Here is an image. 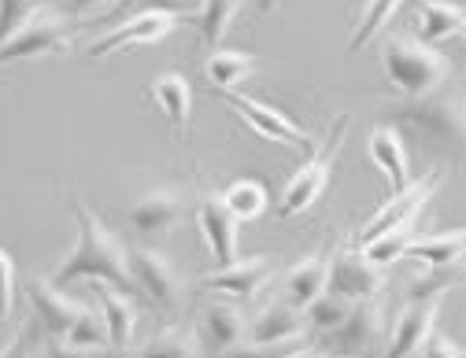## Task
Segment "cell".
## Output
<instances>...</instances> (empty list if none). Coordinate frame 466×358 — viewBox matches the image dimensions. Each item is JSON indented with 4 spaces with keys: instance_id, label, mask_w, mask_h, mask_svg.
<instances>
[{
    "instance_id": "cell-1",
    "label": "cell",
    "mask_w": 466,
    "mask_h": 358,
    "mask_svg": "<svg viewBox=\"0 0 466 358\" xmlns=\"http://www.w3.org/2000/svg\"><path fill=\"white\" fill-rule=\"evenodd\" d=\"M75 218H78V248L64 259V266L52 273L56 288H67L75 281H104L123 295H141L130 273V259L127 248L86 204H75Z\"/></svg>"
},
{
    "instance_id": "cell-2",
    "label": "cell",
    "mask_w": 466,
    "mask_h": 358,
    "mask_svg": "<svg viewBox=\"0 0 466 358\" xmlns=\"http://www.w3.org/2000/svg\"><path fill=\"white\" fill-rule=\"evenodd\" d=\"M381 71L403 96H426L451 78V59L411 34H392L381 45Z\"/></svg>"
},
{
    "instance_id": "cell-3",
    "label": "cell",
    "mask_w": 466,
    "mask_h": 358,
    "mask_svg": "<svg viewBox=\"0 0 466 358\" xmlns=\"http://www.w3.org/2000/svg\"><path fill=\"white\" fill-rule=\"evenodd\" d=\"M348 114H340V123H337V134H329V141L322 144V148H315V155L289 177V185H285V193H281V207H278V214L281 218H297V214H304V211H311L319 200H322V193L329 189V177H333V163H337V155H340V148H344V137H348Z\"/></svg>"
},
{
    "instance_id": "cell-4",
    "label": "cell",
    "mask_w": 466,
    "mask_h": 358,
    "mask_svg": "<svg viewBox=\"0 0 466 358\" xmlns=\"http://www.w3.org/2000/svg\"><path fill=\"white\" fill-rule=\"evenodd\" d=\"M193 12L197 8H145L137 15H130L127 23L119 26H111L104 30L93 45H89V59H107L115 52H123V48H137V45H156L163 37H170L174 30H178L182 23H193Z\"/></svg>"
},
{
    "instance_id": "cell-5",
    "label": "cell",
    "mask_w": 466,
    "mask_h": 358,
    "mask_svg": "<svg viewBox=\"0 0 466 358\" xmlns=\"http://www.w3.org/2000/svg\"><path fill=\"white\" fill-rule=\"evenodd\" d=\"M218 96H222L233 111H238L263 141H274V144H281V148H289V152H315V137H311L304 126H297L285 111H278L274 104H267V100H259V96H248V93H233V89H226V93H218Z\"/></svg>"
},
{
    "instance_id": "cell-6",
    "label": "cell",
    "mask_w": 466,
    "mask_h": 358,
    "mask_svg": "<svg viewBox=\"0 0 466 358\" xmlns=\"http://www.w3.org/2000/svg\"><path fill=\"white\" fill-rule=\"evenodd\" d=\"M127 259H130V273H134V284H137L141 295H148V300L159 311H167V314H174L182 307V300H186V277L178 273V266H174L163 252L134 244L127 252Z\"/></svg>"
},
{
    "instance_id": "cell-7",
    "label": "cell",
    "mask_w": 466,
    "mask_h": 358,
    "mask_svg": "<svg viewBox=\"0 0 466 358\" xmlns=\"http://www.w3.org/2000/svg\"><path fill=\"white\" fill-rule=\"evenodd\" d=\"M392 118H403L419 130H426L430 137L444 141V144H462V100L444 93V89H433L426 96H407L403 104L392 107Z\"/></svg>"
},
{
    "instance_id": "cell-8",
    "label": "cell",
    "mask_w": 466,
    "mask_h": 358,
    "mask_svg": "<svg viewBox=\"0 0 466 358\" xmlns=\"http://www.w3.org/2000/svg\"><path fill=\"white\" fill-rule=\"evenodd\" d=\"M71 48L67 19L60 12H34L8 41H0V67L34 55H60Z\"/></svg>"
},
{
    "instance_id": "cell-9",
    "label": "cell",
    "mask_w": 466,
    "mask_h": 358,
    "mask_svg": "<svg viewBox=\"0 0 466 358\" xmlns=\"http://www.w3.org/2000/svg\"><path fill=\"white\" fill-rule=\"evenodd\" d=\"M451 288L430 292L422 300H407V307L392 318L389 325V343H385V358H415L419 347L430 340V333L437 329V314L444 307V295Z\"/></svg>"
},
{
    "instance_id": "cell-10",
    "label": "cell",
    "mask_w": 466,
    "mask_h": 358,
    "mask_svg": "<svg viewBox=\"0 0 466 358\" xmlns=\"http://www.w3.org/2000/svg\"><path fill=\"white\" fill-rule=\"evenodd\" d=\"M437 189H441V170H433V174L422 177V182H411L407 189L392 193V200L381 204L378 214L363 225V233H360V236H363V244L374 241V236H381V233H389V229H396V225L419 222V214L430 207V200L437 196Z\"/></svg>"
},
{
    "instance_id": "cell-11",
    "label": "cell",
    "mask_w": 466,
    "mask_h": 358,
    "mask_svg": "<svg viewBox=\"0 0 466 358\" xmlns=\"http://www.w3.org/2000/svg\"><path fill=\"white\" fill-rule=\"evenodd\" d=\"M389 277L381 266H374L360 248H344L337 252V259H329V277H326V292H337L344 300H370V295L385 292Z\"/></svg>"
},
{
    "instance_id": "cell-12",
    "label": "cell",
    "mask_w": 466,
    "mask_h": 358,
    "mask_svg": "<svg viewBox=\"0 0 466 358\" xmlns=\"http://www.w3.org/2000/svg\"><path fill=\"white\" fill-rule=\"evenodd\" d=\"M274 270H278V263H274L270 255L233 259V263L218 266L215 273H208V277L200 281V288H208V292H222V295H233V300L248 303V300H256V295L270 284Z\"/></svg>"
},
{
    "instance_id": "cell-13",
    "label": "cell",
    "mask_w": 466,
    "mask_h": 358,
    "mask_svg": "<svg viewBox=\"0 0 466 358\" xmlns=\"http://www.w3.org/2000/svg\"><path fill=\"white\" fill-rule=\"evenodd\" d=\"M26 295H30V307H34V318L37 325L52 336V340H64L71 333V325L82 318L86 303L71 300L64 295V288H56L52 281H30L26 284Z\"/></svg>"
},
{
    "instance_id": "cell-14",
    "label": "cell",
    "mask_w": 466,
    "mask_h": 358,
    "mask_svg": "<svg viewBox=\"0 0 466 358\" xmlns=\"http://www.w3.org/2000/svg\"><path fill=\"white\" fill-rule=\"evenodd\" d=\"M385 333V311L378 303V295H370V300H352V311H348V318L326 333V340L337 347V351H370Z\"/></svg>"
},
{
    "instance_id": "cell-15",
    "label": "cell",
    "mask_w": 466,
    "mask_h": 358,
    "mask_svg": "<svg viewBox=\"0 0 466 358\" xmlns=\"http://www.w3.org/2000/svg\"><path fill=\"white\" fill-rule=\"evenodd\" d=\"M186 214V193L182 189H156L145 193L134 207H130V229L137 236H163Z\"/></svg>"
},
{
    "instance_id": "cell-16",
    "label": "cell",
    "mask_w": 466,
    "mask_h": 358,
    "mask_svg": "<svg viewBox=\"0 0 466 358\" xmlns=\"http://www.w3.org/2000/svg\"><path fill=\"white\" fill-rule=\"evenodd\" d=\"M197 225L200 236L208 241V252L215 255V266H226L238 259V229L241 222L226 211V204L218 196H204L197 207Z\"/></svg>"
},
{
    "instance_id": "cell-17",
    "label": "cell",
    "mask_w": 466,
    "mask_h": 358,
    "mask_svg": "<svg viewBox=\"0 0 466 358\" xmlns=\"http://www.w3.org/2000/svg\"><path fill=\"white\" fill-rule=\"evenodd\" d=\"M248 336V318L241 307H233V303H208L204 314H200V347L204 351H229L233 343H241Z\"/></svg>"
},
{
    "instance_id": "cell-18",
    "label": "cell",
    "mask_w": 466,
    "mask_h": 358,
    "mask_svg": "<svg viewBox=\"0 0 466 358\" xmlns=\"http://www.w3.org/2000/svg\"><path fill=\"white\" fill-rule=\"evenodd\" d=\"M370 159L389 177L392 193L411 185V155H407V144H403L396 126H374L370 130Z\"/></svg>"
},
{
    "instance_id": "cell-19",
    "label": "cell",
    "mask_w": 466,
    "mask_h": 358,
    "mask_svg": "<svg viewBox=\"0 0 466 358\" xmlns=\"http://www.w3.org/2000/svg\"><path fill=\"white\" fill-rule=\"evenodd\" d=\"M304 333H308L304 311L289 307L285 300L267 303V307L248 322V340H256V343H297Z\"/></svg>"
},
{
    "instance_id": "cell-20",
    "label": "cell",
    "mask_w": 466,
    "mask_h": 358,
    "mask_svg": "<svg viewBox=\"0 0 466 358\" xmlns=\"http://www.w3.org/2000/svg\"><path fill=\"white\" fill-rule=\"evenodd\" d=\"M326 277H329V259H326L322 252L300 259L293 270L285 273V281H281V300H285L289 307L304 311V307L315 300V295L326 292Z\"/></svg>"
},
{
    "instance_id": "cell-21",
    "label": "cell",
    "mask_w": 466,
    "mask_h": 358,
    "mask_svg": "<svg viewBox=\"0 0 466 358\" xmlns=\"http://www.w3.org/2000/svg\"><path fill=\"white\" fill-rule=\"evenodd\" d=\"M152 100L163 107V114L170 118V126H174V134L178 137H186L189 134V114H193V85H189V78L186 75H159L152 85Z\"/></svg>"
},
{
    "instance_id": "cell-22",
    "label": "cell",
    "mask_w": 466,
    "mask_h": 358,
    "mask_svg": "<svg viewBox=\"0 0 466 358\" xmlns=\"http://www.w3.org/2000/svg\"><path fill=\"white\" fill-rule=\"evenodd\" d=\"M256 71H259V59L248 52H233V48H211V55L204 59V78L211 82V93L238 89Z\"/></svg>"
},
{
    "instance_id": "cell-23",
    "label": "cell",
    "mask_w": 466,
    "mask_h": 358,
    "mask_svg": "<svg viewBox=\"0 0 466 358\" xmlns=\"http://www.w3.org/2000/svg\"><path fill=\"white\" fill-rule=\"evenodd\" d=\"M466 252V233L462 229H451V233H415L411 244H407V255L411 259H422L430 270H451L459 266Z\"/></svg>"
},
{
    "instance_id": "cell-24",
    "label": "cell",
    "mask_w": 466,
    "mask_h": 358,
    "mask_svg": "<svg viewBox=\"0 0 466 358\" xmlns=\"http://www.w3.org/2000/svg\"><path fill=\"white\" fill-rule=\"evenodd\" d=\"M419 41L426 45H441L448 37H459L466 26V8L462 5H448V0H419Z\"/></svg>"
},
{
    "instance_id": "cell-25",
    "label": "cell",
    "mask_w": 466,
    "mask_h": 358,
    "mask_svg": "<svg viewBox=\"0 0 466 358\" xmlns=\"http://www.w3.org/2000/svg\"><path fill=\"white\" fill-rule=\"evenodd\" d=\"M100 318H104V329H107V340L115 351H127L130 340H134V329H137V311L130 303V295L115 292V288H100Z\"/></svg>"
},
{
    "instance_id": "cell-26",
    "label": "cell",
    "mask_w": 466,
    "mask_h": 358,
    "mask_svg": "<svg viewBox=\"0 0 466 358\" xmlns=\"http://www.w3.org/2000/svg\"><path fill=\"white\" fill-rule=\"evenodd\" d=\"M245 8V0H197V12H193V26L200 34L204 48H218L229 23L238 19V12Z\"/></svg>"
},
{
    "instance_id": "cell-27",
    "label": "cell",
    "mask_w": 466,
    "mask_h": 358,
    "mask_svg": "<svg viewBox=\"0 0 466 358\" xmlns=\"http://www.w3.org/2000/svg\"><path fill=\"white\" fill-rule=\"evenodd\" d=\"M218 200L226 204V211L238 222H256L270 207V193H267L263 182H256V177H241V182H233Z\"/></svg>"
},
{
    "instance_id": "cell-28",
    "label": "cell",
    "mask_w": 466,
    "mask_h": 358,
    "mask_svg": "<svg viewBox=\"0 0 466 358\" xmlns=\"http://www.w3.org/2000/svg\"><path fill=\"white\" fill-rule=\"evenodd\" d=\"M130 358H204V347L186 329H163L152 340H145Z\"/></svg>"
},
{
    "instance_id": "cell-29",
    "label": "cell",
    "mask_w": 466,
    "mask_h": 358,
    "mask_svg": "<svg viewBox=\"0 0 466 358\" xmlns=\"http://www.w3.org/2000/svg\"><path fill=\"white\" fill-rule=\"evenodd\" d=\"M403 0H363V12H360V23H356V34H352V52H363L378 41V34L392 23V15L400 12Z\"/></svg>"
},
{
    "instance_id": "cell-30",
    "label": "cell",
    "mask_w": 466,
    "mask_h": 358,
    "mask_svg": "<svg viewBox=\"0 0 466 358\" xmlns=\"http://www.w3.org/2000/svg\"><path fill=\"white\" fill-rule=\"evenodd\" d=\"M415 233H419V229H415V222L396 225V229H389V233L374 236V241H367L360 252H363L374 266L389 270V266H396L400 259H407V244H411V236H415Z\"/></svg>"
},
{
    "instance_id": "cell-31",
    "label": "cell",
    "mask_w": 466,
    "mask_h": 358,
    "mask_svg": "<svg viewBox=\"0 0 466 358\" xmlns=\"http://www.w3.org/2000/svg\"><path fill=\"white\" fill-rule=\"evenodd\" d=\"M348 311H352V300H344L337 292H322L304 307V325L315 333H333L348 318Z\"/></svg>"
},
{
    "instance_id": "cell-32",
    "label": "cell",
    "mask_w": 466,
    "mask_h": 358,
    "mask_svg": "<svg viewBox=\"0 0 466 358\" xmlns=\"http://www.w3.org/2000/svg\"><path fill=\"white\" fill-rule=\"evenodd\" d=\"M41 8H45V0H0V41H8Z\"/></svg>"
},
{
    "instance_id": "cell-33",
    "label": "cell",
    "mask_w": 466,
    "mask_h": 358,
    "mask_svg": "<svg viewBox=\"0 0 466 358\" xmlns=\"http://www.w3.org/2000/svg\"><path fill=\"white\" fill-rule=\"evenodd\" d=\"M67 343H78V347H104L107 340V329H104V318H96V311H82V318L71 325V333L64 336Z\"/></svg>"
},
{
    "instance_id": "cell-34",
    "label": "cell",
    "mask_w": 466,
    "mask_h": 358,
    "mask_svg": "<svg viewBox=\"0 0 466 358\" xmlns=\"http://www.w3.org/2000/svg\"><path fill=\"white\" fill-rule=\"evenodd\" d=\"M297 343H256V340H241L229 351H222L218 358H285Z\"/></svg>"
},
{
    "instance_id": "cell-35",
    "label": "cell",
    "mask_w": 466,
    "mask_h": 358,
    "mask_svg": "<svg viewBox=\"0 0 466 358\" xmlns=\"http://www.w3.org/2000/svg\"><path fill=\"white\" fill-rule=\"evenodd\" d=\"M15 303V259L0 248V322L12 314Z\"/></svg>"
},
{
    "instance_id": "cell-36",
    "label": "cell",
    "mask_w": 466,
    "mask_h": 358,
    "mask_svg": "<svg viewBox=\"0 0 466 358\" xmlns=\"http://www.w3.org/2000/svg\"><path fill=\"white\" fill-rule=\"evenodd\" d=\"M45 358H111V351H104V347H78V343L52 340V336H48Z\"/></svg>"
},
{
    "instance_id": "cell-37",
    "label": "cell",
    "mask_w": 466,
    "mask_h": 358,
    "mask_svg": "<svg viewBox=\"0 0 466 358\" xmlns=\"http://www.w3.org/2000/svg\"><path fill=\"white\" fill-rule=\"evenodd\" d=\"M419 358H462V347L451 340V336H444V333H430V340L419 347Z\"/></svg>"
},
{
    "instance_id": "cell-38",
    "label": "cell",
    "mask_w": 466,
    "mask_h": 358,
    "mask_svg": "<svg viewBox=\"0 0 466 358\" xmlns=\"http://www.w3.org/2000/svg\"><path fill=\"white\" fill-rule=\"evenodd\" d=\"M34 333H37V322H26L19 333H15V340L0 351V358H30V351H34Z\"/></svg>"
},
{
    "instance_id": "cell-39",
    "label": "cell",
    "mask_w": 466,
    "mask_h": 358,
    "mask_svg": "<svg viewBox=\"0 0 466 358\" xmlns=\"http://www.w3.org/2000/svg\"><path fill=\"white\" fill-rule=\"evenodd\" d=\"M100 5H107V0H60V15L67 19V15H86V12H93V8H100ZM159 5V0H156Z\"/></svg>"
},
{
    "instance_id": "cell-40",
    "label": "cell",
    "mask_w": 466,
    "mask_h": 358,
    "mask_svg": "<svg viewBox=\"0 0 466 358\" xmlns=\"http://www.w3.org/2000/svg\"><path fill=\"white\" fill-rule=\"evenodd\" d=\"M285 358H319V351H315V347H293Z\"/></svg>"
},
{
    "instance_id": "cell-41",
    "label": "cell",
    "mask_w": 466,
    "mask_h": 358,
    "mask_svg": "<svg viewBox=\"0 0 466 358\" xmlns=\"http://www.w3.org/2000/svg\"><path fill=\"white\" fill-rule=\"evenodd\" d=\"M159 5H163V8H193L189 0H159Z\"/></svg>"
},
{
    "instance_id": "cell-42",
    "label": "cell",
    "mask_w": 466,
    "mask_h": 358,
    "mask_svg": "<svg viewBox=\"0 0 466 358\" xmlns=\"http://www.w3.org/2000/svg\"><path fill=\"white\" fill-rule=\"evenodd\" d=\"M274 5H278V0H259V8H263V12H270Z\"/></svg>"
},
{
    "instance_id": "cell-43",
    "label": "cell",
    "mask_w": 466,
    "mask_h": 358,
    "mask_svg": "<svg viewBox=\"0 0 466 358\" xmlns=\"http://www.w3.org/2000/svg\"><path fill=\"white\" fill-rule=\"evenodd\" d=\"M340 358H348V354H340Z\"/></svg>"
}]
</instances>
